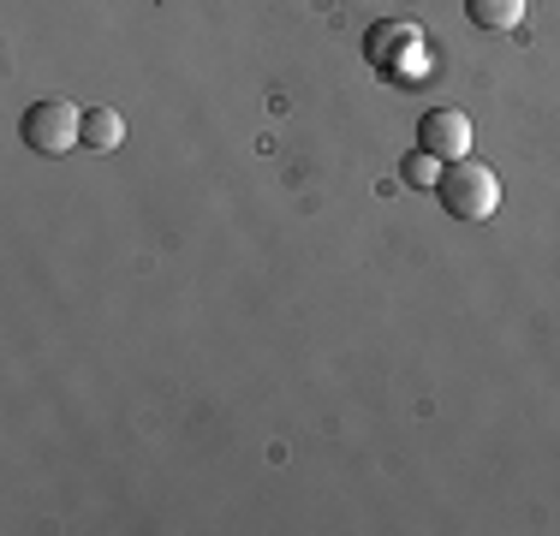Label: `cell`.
Segmentation results:
<instances>
[{"label": "cell", "instance_id": "obj_1", "mask_svg": "<svg viewBox=\"0 0 560 536\" xmlns=\"http://www.w3.org/2000/svg\"><path fill=\"white\" fill-rule=\"evenodd\" d=\"M435 197H442V209L453 221H489V214L501 209V179L495 167H483V161H447L442 179H435Z\"/></svg>", "mask_w": 560, "mask_h": 536}, {"label": "cell", "instance_id": "obj_2", "mask_svg": "<svg viewBox=\"0 0 560 536\" xmlns=\"http://www.w3.org/2000/svg\"><path fill=\"white\" fill-rule=\"evenodd\" d=\"M24 143H31L36 155H66V150H78L84 143V114H78V102H66V96H43L24 114Z\"/></svg>", "mask_w": 560, "mask_h": 536}, {"label": "cell", "instance_id": "obj_7", "mask_svg": "<svg viewBox=\"0 0 560 536\" xmlns=\"http://www.w3.org/2000/svg\"><path fill=\"white\" fill-rule=\"evenodd\" d=\"M442 167H447V161H435L430 150H411L406 161H399V179H406V185H418V191H435Z\"/></svg>", "mask_w": 560, "mask_h": 536}, {"label": "cell", "instance_id": "obj_4", "mask_svg": "<svg viewBox=\"0 0 560 536\" xmlns=\"http://www.w3.org/2000/svg\"><path fill=\"white\" fill-rule=\"evenodd\" d=\"M418 150H430L435 161H465L471 155V119L459 107H430L418 119Z\"/></svg>", "mask_w": 560, "mask_h": 536}, {"label": "cell", "instance_id": "obj_6", "mask_svg": "<svg viewBox=\"0 0 560 536\" xmlns=\"http://www.w3.org/2000/svg\"><path fill=\"white\" fill-rule=\"evenodd\" d=\"M465 12H471L477 31H513L525 19V0H465Z\"/></svg>", "mask_w": 560, "mask_h": 536}, {"label": "cell", "instance_id": "obj_3", "mask_svg": "<svg viewBox=\"0 0 560 536\" xmlns=\"http://www.w3.org/2000/svg\"><path fill=\"white\" fill-rule=\"evenodd\" d=\"M364 48L388 78H423L430 72V43H423L418 24H376Z\"/></svg>", "mask_w": 560, "mask_h": 536}, {"label": "cell", "instance_id": "obj_5", "mask_svg": "<svg viewBox=\"0 0 560 536\" xmlns=\"http://www.w3.org/2000/svg\"><path fill=\"white\" fill-rule=\"evenodd\" d=\"M119 138H126V119L114 107H84V150L108 155V150H119Z\"/></svg>", "mask_w": 560, "mask_h": 536}]
</instances>
